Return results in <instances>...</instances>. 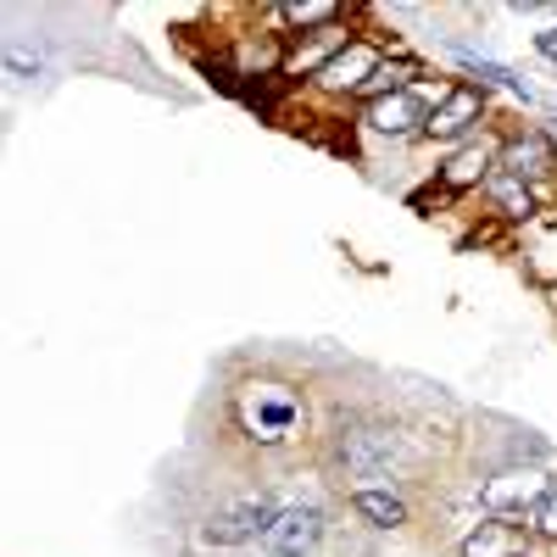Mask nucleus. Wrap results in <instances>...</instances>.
<instances>
[{"label": "nucleus", "mask_w": 557, "mask_h": 557, "mask_svg": "<svg viewBox=\"0 0 557 557\" xmlns=\"http://www.w3.org/2000/svg\"><path fill=\"white\" fill-rule=\"evenodd\" d=\"M273 519H278V507H273L268 496H246V502L228 507V513H218V519L201 530V541H207V546H235V541L268 535V530H273Z\"/></svg>", "instance_id": "nucleus-1"}, {"label": "nucleus", "mask_w": 557, "mask_h": 557, "mask_svg": "<svg viewBox=\"0 0 557 557\" xmlns=\"http://www.w3.org/2000/svg\"><path fill=\"white\" fill-rule=\"evenodd\" d=\"M262 541H268L273 557H307L323 541V513L318 507H278V519Z\"/></svg>", "instance_id": "nucleus-2"}, {"label": "nucleus", "mask_w": 557, "mask_h": 557, "mask_svg": "<svg viewBox=\"0 0 557 557\" xmlns=\"http://www.w3.org/2000/svg\"><path fill=\"white\" fill-rule=\"evenodd\" d=\"M480 112H485V96H480V89H474V84H451L446 96L435 101L424 134H435V139H457V134H469V128L480 123Z\"/></svg>", "instance_id": "nucleus-3"}, {"label": "nucleus", "mask_w": 557, "mask_h": 557, "mask_svg": "<svg viewBox=\"0 0 557 557\" xmlns=\"http://www.w3.org/2000/svg\"><path fill=\"white\" fill-rule=\"evenodd\" d=\"M430 101L424 96H412V89H396V96H380L374 107H368V123H374L380 134L401 139V134H418V128H430Z\"/></svg>", "instance_id": "nucleus-4"}, {"label": "nucleus", "mask_w": 557, "mask_h": 557, "mask_svg": "<svg viewBox=\"0 0 557 557\" xmlns=\"http://www.w3.org/2000/svg\"><path fill=\"white\" fill-rule=\"evenodd\" d=\"M546 491H552V485H546L535 469H524V474L513 469V474H496V480L485 485V507H491V519H502V513H524V507L535 513Z\"/></svg>", "instance_id": "nucleus-5"}, {"label": "nucleus", "mask_w": 557, "mask_h": 557, "mask_svg": "<svg viewBox=\"0 0 557 557\" xmlns=\"http://www.w3.org/2000/svg\"><path fill=\"white\" fill-rule=\"evenodd\" d=\"M374 73H380V57L368 51V45H346L341 57H330V62L318 67V84H330V89H362Z\"/></svg>", "instance_id": "nucleus-6"}, {"label": "nucleus", "mask_w": 557, "mask_h": 557, "mask_svg": "<svg viewBox=\"0 0 557 557\" xmlns=\"http://www.w3.org/2000/svg\"><path fill=\"white\" fill-rule=\"evenodd\" d=\"M524 530L507 519H485L469 541H462V557H524Z\"/></svg>", "instance_id": "nucleus-7"}, {"label": "nucleus", "mask_w": 557, "mask_h": 557, "mask_svg": "<svg viewBox=\"0 0 557 557\" xmlns=\"http://www.w3.org/2000/svg\"><path fill=\"white\" fill-rule=\"evenodd\" d=\"M351 507H357V513L374 524V530H401V524H407V502L391 496V491H357Z\"/></svg>", "instance_id": "nucleus-8"}, {"label": "nucleus", "mask_w": 557, "mask_h": 557, "mask_svg": "<svg viewBox=\"0 0 557 557\" xmlns=\"http://www.w3.org/2000/svg\"><path fill=\"white\" fill-rule=\"evenodd\" d=\"M480 178H491V146H469V151H457L441 173L446 190H474Z\"/></svg>", "instance_id": "nucleus-9"}, {"label": "nucleus", "mask_w": 557, "mask_h": 557, "mask_svg": "<svg viewBox=\"0 0 557 557\" xmlns=\"http://www.w3.org/2000/svg\"><path fill=\"white\" fill-rule=\"evenodd\" d=\"M391 451H396L391 435H351V446H346V469H357V474H380L385 462H391Z\"/></svg>", "instance_id": "nucleus-10"}, {"label": "nucleus", "mask_w": 557, "mask_h": 557, "mask_svg": "<svg viewBox=\"0 0 557 557\" xmlns=\"http://www.w3.org/2000/svg\"><path fill=\"white\" fill-rule=\"evenodd\" d=\"M491 196H496V207H502L507 218H530V212H535L530 184H524V178H513V173H491Z\"/></svg>", "instance_id": "nucleus-11"}, {"label": "nucleus", "mask_w": 557, "mask_h": 557, "mask_svg": "<svg viewBox=\"0 0 557 557\" xmlns=\"http://www.w3.org/2000/svg\"><path fill=\"white\" fill-rule=\"evenodd\" d=\"M552 168V151L541 146V139H519V146H507V173L513 178H535Z\"/></svg>", "instance_id": "nucleus-12"}, {"label": "nucleus", "mask_w": 557, "mask_h": 557, "mask_svg": "<svg viewBox=\"0 0 557 557\" xmlns=\"http://www.w3.org/2000/svg\"><path fill=\"white\" fill-rule=\"evenodd\" d=\"M285 17L296 28H323V23L341 17V7H335V0H296V7H285Z\"/></svg>", "instance_id": "nucleus-13"}, {"label": "nucleus", "mask_w": 557, "mask_h": 557, "mask_svg": "<svg viewBox=\"0 0 557 557\" xmlns=\"http://www.w3.org/2000/svg\"><path fill=\"white\" fill-rule=\"evenodd\" d=\"M469 67H474L480 78H491V84H507L513 96H524V101H530V84H524V78H513L507 67H496V62H480V57H469Z\"/></svg>", "instance_id": "nucleus-14"}, {"label": "nucleus", "mask_w": 557, "mask_h": 557, "mask_svg": "<svg viewBox=\"0 0 557 557\" xmlns=\"http://www.w3.org/2000/svg\"><path fill=\"white\" fill-rule=\"evenodd\" d=\"M530 524H535V535L557 541V491H546V496H541V507L530 513Z\"/></svg>", "instance_id": "nucleus-15"}, {"label": "nucleus", "mask_w": 557, "mask_h": 557, "mask_svg": "<svg viewBox=\"0 0 557 557\" xmlns=\"http://www.w3.org/2000/svg\"><path fill=\"white\" fill-rule=\"evenodd\" d=\"M262 424H268V430H285V424H290V407H285V401H268V407H262Z\"/></svg>", "instance_id": "nucleus-16"}, {"label": "nucleus", "mask_w": 557, "mask_h": 557, "mask_svg": "<svg viewBox=\"0 0 557 557\" xmlns=\"http://www.w3.org/2000/svg\"><path fill=\"white\" fill-rule=\"evenodd\" d=\"M535 51H541L546 62H557V23H552L546 34H535Z\"/></svg>", "instance_id": "nucleus-17"}]
</instances>
